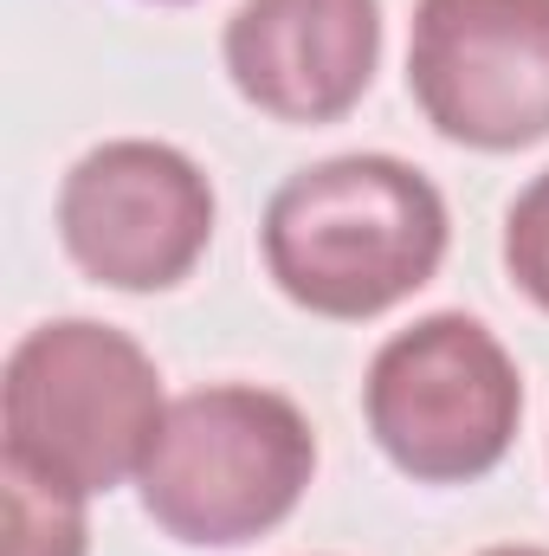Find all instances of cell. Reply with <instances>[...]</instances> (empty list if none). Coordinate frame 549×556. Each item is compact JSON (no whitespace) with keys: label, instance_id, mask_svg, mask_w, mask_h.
Here are the masks:
<instances>
[{"label":"cell","instance_id":"5b68a950","mask_svg":"<svg viewBox=\"0 0 549 556\" xmlns=\"http://www.w3.org/2000/svg\"><path fill=\"white\" fill-rule=\"evenodd\" d=\"M59 240L91 285L168 291L214 240V188L175 142H98L59 181Z\"/></svg>","mask_w":549,"mask_h":556},{"label":"cell","instance_id":"8992f818","mask_svg":"<svg viewBox=\"0 0 549 556\" xmlns=\"http://www.w3.org/2000/svg\"><path fill=\"white\" fill-rule=\"evenodd\" d=\"M408 91L420 117L465 149L549 137V0H413Z\"/></svg>","mask_w":549,"mask_h":556},{"label":"cell","instance_id":"52a82bcc","mask_svg":"<svg viewBox=\"0 0 549 556\" xmlns=\"http://www.w3.org/2000/svg\"><path fill=\"white\" fill-rule=\"evenodd\" d=\"M220 59L233 91L278 124H336L382 65V0H240Z\"/></svg>","mask_w":549,"mask_h":556},{"label":"cell","instance_id":"ba28073f","mask_svg":"<svg viewBox=\"0 0 549 556\" xmlns=\"http://www.w3.org/2000/svg\"><path fill=\"white\" fill-rule=\"evenodd\" d=\"M7 472V556H85V498Z\"/></svg>","mask_w":549,"mask_h":556},{"label":"cell","instance_id":"6da1fadb","mask_svg":"<svg viewBox=\"0 0 549 556\" xmlns=\"http://www.w3.org/2000/svg\"><path fill=\"white\" fill-rule=\"evenodd\" d=\"M259 253L297 311L362 324L439 273L446 201L401 155H330L266 201Z\"/></svg>","mask_w":549,"mask_h":556},{"label":"cell","instance_id":"277c9868","mask_svg":"<svg viewBox=\"0 0 549 556\" xmlns=\"http://www.w3.org/2000/svg\"><path fill=\"white\" fill-rule=\"evenodd\" d=\"M362 415L395 472L420 485H465L511 453L524 376L478 317L433 311L375 350Z\"/></svg>","mask_w":549,"mask_h":556},{"label":"cell","instance_id":"9c48e42d","mask_svg":"<svg viewBox=\"0 0 549 556\" xmlns=\"http://www.w3.org/2000/svg\"><path fill=\"white\" fill-rule=\"evenodd\" d=\"M505 273L537 311H549V168L505 214Z\"/></svg>","mask_w":549,"mask_h":556},{"label":"cell","instance_id":"7a4b0ae2","mask_svg":"<svg viewBox=\"0 0 549 556\" xmlns=\"http://www.w3.org/2000/svg\"><path fill=\"white\" fill-rule=\"evenodd\" d=\"M162 415V369L130 330L98 317H52L7 350L0 466L98 498L142 472Z\"/></svg>","mask_w":549,"mask_h":556},{"label":"cell","instance_id":"3957f363","mask_svg":"<svg viewBox=\"0 0 549 556\" xmlns=\"http://www.w3.org/2000/svg\"><path fill=\"white\" fill-rule=\"evenodd\" d=\"M317 472V433L278 389L214 382L168 402L137 485L142 511L194 551H240L278 531Z\"/></svg>","mask_w":549,"mask_h":556},{"label":"cell","instance_id":"30bf717a","mask_svg":"<svg viewBox=\"0 0 549 556\" xmlns=\"http://www.w3.org/2000/svg\"><path fill=\"white\" fill-rule=\"evenodd\" d=\"M478 556H549V551H537V544H498V551H478Z\"/></svg>","mask_w":549,"mask_h":556}]
</instances>
